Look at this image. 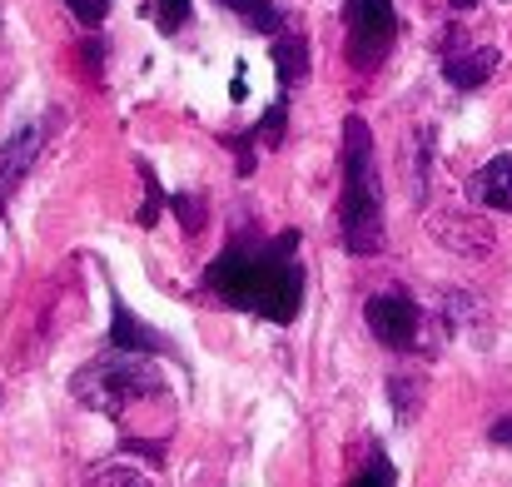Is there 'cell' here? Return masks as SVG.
<instances>
[{"label":"cell","mask_w":512,"mask_h":487,"mask_svg":"<svg viewBox=\"0 0 512 487\" xmlns=\"http://www.w3.org/2000/svg\"><path fill=\"white\" fill-rule=\"evenodd\" d=\"M65 5H70V15H75L85 30H95V25H105V15H110L115 0H65Z\"/></svg>","instance_id":"15"},{"label":"cell","mask_w":512,"mask_h":487,"mask_svg":"<svg viewBox=\"0 0 512 487\" xmlns=\"http://www.w3.org/2000/svg\"><path fill=\"white\" fill-rule=\"evenodd\" d=\"M448 5H453V10H473L478 0H448Z\"/></svg>","instance_id":"19"},{"label":"cell","mask_w":512,"mask_h":487,"mask_svg":"<svg viewBox=\"0 0 512 487\" xmlns=\"http://www.w3.org/2000/svg\"><path fill=\"white\" fill-rule=\"evenodd\" d=\"M274 70L284 90H299L309 80V40L304 35H279L274 40Z\"/></svg>","instance_id":"10"},{"label":"cell","mask_w":512,"mask_h":487,"mask_svg":"<svg viewBox=\"0 0 512 487\" xmlns=\"http://www.w3.org/2000/svg\"><path fill=\"white\" fill-rule=\"evenodd\" d=\"M170 209L179 214V224L194 234L199 229V219H204V204H199V194H170Z\"/></svg>","instance_id":"16"},{"label":"cell","mask_w":512,"mask_h":487,"mask_svg":"<svg viewBox=\"0 0 512 487\" xmlns=\"http://www.w3.org/2000/svg\"><path fill=\"white\" fill-rule=\"evenodd\" d=\"M363 319H368V333L383 343V348H413L418 343V328H423V309L413 304V294L408 289H388V294H373L368 299V309H363Z\"/></svg>","instance_id":"5"},{"label":"cell","mask_w":512,"mask_h":487,"mask_svg":"<svg viewBox=\"0 0 512 487\" xmlns=\"http://www.w3.org/2000/svg\"><path fill=\"white\" fill-rule=\"evenodd\" d=\"M204 289L219 294L229 309L259 314L269 324H294L304 309V264H299V229L279 239H234L204 269Z\"/></svg>","instance_id":"1"},{"label":"cell","mask_w":512,"mask_h":487,"mask_svg":"<svg viewBox=\"0 0 512 487\" xmlns=\"http://www.w3.org/2000/svg\"><path fill=\"white\" fill-rule=\"evenodd\" d=\"M90 487H150L135 468H105V473H95V483Z\"/></svg>","instance_id":"17"},{"label":"cell","mask_w":512,"mask_h":487,"mask_svg":"<svg viewBox=\"0 0 512 487\" xmlns=\"http://www.w3.org/2000/svg\"><path fill=\"white\" fill-rule=\"evenodd\" d=\"M155 20H160L165 35L184 30V25H189V0H155Z\"/></svg>","instance_id":"14"},{"label":"cell","mask_w":512,"mask_h":487,"mask_svg":"<svg viewBox=\"0 0 512 487\" xmlns=\"http://www.w3.org/2000/svg\"><path fill=\"white\" fill-rule=\"evenodd\" d=\"M343 25H348V65L353 70H378L398 40V10L393 0H343Z\"/></svg>","instance_id":"4"},{"label":"cell","mask_w":512,"mask_h":487,"mask_svg":"<svg viewBox=\"0 0 512 487\" xmlns=\"http://www.w3.org/2000/svg\"><path fill=\"white\" fill-rule=\"evenodd\" d=\"M284 125H289V105L279 100V105H269V115H264L249 135H254V140H264V145H279V140H284Z\"/></svg>","instance_id":"13"},{"label":"cell","mask_w":512,"mask_h":487,"mask_svg":"<svg viewBox=\"0 0 512 487\" xmlns=\"http://www.w3.org/2000/svg\"><path fill=\"white\" fill-rule=\"evenodd\" d=\"M339 239L358 259L383 249V179H378V155H373V130H368L363 115L343 120Z\"/></svg>","instance_id":"2"},{"label":"cell","mask_w":512,"mask_h":487,"mask_svg":"<svg viewBox=\"0 0 512 487\" xmlns=\"http://www.w3.org/2000/svg\"><path fill=\"white\" fill-rule=\"evenodd\" d=\"M214 5H224L229 15H239L254 35H279L284 30V10L274 0H214Z\"/></svg>","instance_id":"11"},{"label":"cell","mask_w":512,"mask_h":487,"mask_svg":"<svg viewBox=\"0 0 512 487\" xmlns=\"http://www.w3.org/2000/svg\"><path fill=\"white\" fill-rule=\"evenodd\" d=\"M468 199L483 204V209H503V214H512V155H493L483 169H473Z\"/></svg>","instance_id":"9"},{"label":"cell","mask_w":512,"mask_h":487,"mask_svg":"<svg viewBox=\"0 0 512 487\" xmlns=\"http://www.w3.org/2000/svg\"><path fill=\"white\" fill-rule=\"evenodd\" d=\"M40 145H45V125H40V120L20 125V130L0 145V209H5L10 194L20 189V179L30 174V164L40 160Z\"/></svg>","instance_id":"7"},{"label":"cell","mask_w":512,"mask_h":487,"mask_svg":"<svg viewBox=\"0 0 512 487\" xmlns=\"http://www.w3.org/2000/svg\"><path fill=\"white\" fill-rule=\"evenodd\" d=\"M75 403L120 418L130 403H150L165 393V373L150 363V353H125V348H105L100 358H90L75 378H70Z\"/></svg>","instance_id":"3"},{"label":"cell","mask_w":512,"mask_h":487,"mask_svg":"<svg viewBox=\"0 0 512 487\" xmlns=\"http://www.w3.org/2000/svg\"><path fill=\"white\" fill-rule=\"evenodd\" d=\"M110 343L125 348V353H174V338H165L160 328H150L115 289H110Z\"/></svg>","instance_id":"8"},{"label":"cell","mask_w":512,"mask_h":487,"mask_svg":"<svg viewBox=\"0 0 512 487\" xmlns=\"http://www.w3.org/2000/svg\"><path fill=\"white\" fill-rule=\"evenodd\" d=\"M140 179H145V209H140V224L150 229V224L160 219V209L170 204V194L160 189V179H155V169H150V164H145V160H140Z\"/></svg>","instance_id":"12"},{"label":"cell","mask_w":512,"mask_h":487,"mask_svg":"<svg viewBox=\"0 0 512 487\" xmlns=\"http://www.w3.org/2000/svg\"><path fill=\"white\" fill-rule=\"evenodd\" d=\"M488 438H493V443H503V448H512V418H498V423L488 428Z\"/></svg>","instance_id":"18"},{"label":"cell","mask_w":512,"mask_h":487,"mask_svg":"<svg viewBox=\"0 0 512 487\" xmlns=\"http://www.w3.org/2000/svg\"><path fill=\"white\" fill-rule=\"evenodd\" d=\"M498 65H503L498 45H478V40H468L463 30H453V35L443 40V80H448L453 90H478V85H488Z\"/></svg>","instance_id":"6"}]
</instances>
